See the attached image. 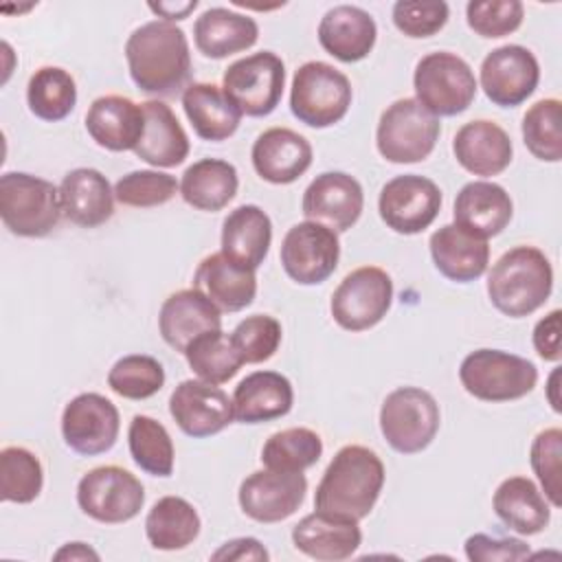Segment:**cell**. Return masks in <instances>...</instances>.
Returning a JSON list of instances; mask_svg holds the SVG:
<instances>
[{"mask_svg": "<svg viewBox=\"0 0 562 562\" xmlns=\"http://www.w3.org/2000/svg\"><path fill=\"white\" fill-rule=\"evenodd\" d=\"M393 24L406 37L419 40L439 33L450 15L443 0H400L393 4Z\"/></svg>", "mask_w": 562, "mask_h": 562, "instance_id": "obj_49", "label": "cell"}, {"mask_svg": "<svg viewBox=\"0 0 562 562\" xmlns=\"http://www.w3.org/2000/svg\"><path fill=\"white\" fill-rule=\"evenodd\" d=\"M184 358L191 367V371L211 384H224L228 382L244 360L239 358L233 340L222 329L204 331L198 336L184 351Z\"/></svg>", "mask_w": 562, "mask_h": 562, "instance_id": "obj_41", "label": "cell"}, {"mask_svg": "<svg viewBox=\"0 0 562 562\" xmlns=\"http://www.w3.org/2000/svg\"><path fill=\"white\" fill-rule=\"evenodd\" d=\"M114 189L99 169L77 167L61 178V215L81 228L105 224L114 213Z\"/></svg>", "mask_w": 562, "mask_h": 562, "instance_id": "obj_25", "label": "cell"}, {"mask_svg": "<svg viewBox=\"0 0 562 562\" xmlns=\"http://www.w3.org/2000/svg\"><path fill=\"white\" fill-rule=\"evenodd\" d=\"M125 59L132 81L145 94L176 97L191 77V53L180 26L151 20L132 31L125 42Z\"/></svg>", "mask_w": 562, "mask_h": 562, "instance_id": "obj_1", "label": "cell"}, {"mask_svg": "<svg viewBox=\"0 0 562 562\" xmlns=\"http://www.w3.org/2000/svg\"><path fill=\"white\" fill-rule=\"evenodd\" d=\"M169 413L178 428L193 439L217 435L235 419L233 400L217 384L204 380H182L169 397Z\"/></svg>", "mask_w": 562, "mask_h": 562, "instance_id": "obj_18", "label": "cell"}, {"mask_svg": "<svg viewBox=\"0 0 562 562\" xmlns=\"http://www.w3.org/2000/svg\"><path fill=\"white\" fill-rule=\"evenodd\" d=\"M522 140L544 162L562 160V101L540 99L522 116Z\"/></svg>", "mask_w": 562, "mask_h": 562, "instance_id": "obj_43", "label": "cell"}, {"mask_svg": "<svg viewBox=\"0 0 562 562\" xmlns=\"http://www.w3.org/2000/svg\"><path fill=\"white\" fill-rule=\"evenodd\" d=\"M211 560H235V562H244V560H270V553L266 551V547L257 540V538H233L228 542H224L215 553H211Z\"/></svg>", "mask_w": 562, "mask_h": 562, "instance_id": "obj_52", "label": "cell"}, {"mask_svg": "<svg viewBox=\"0 0 562 562\" xmlns=\"http://www.w3.org/2000/svg\"><path fill=\"white\" fill-rule=\"evenodd\" d=\"M459 380L481 402H512L533 391L538 369L531 360L509 351L474 349L461 360Z\"/></svg>", "mask_w": 562, "mask_h": 562, "instance_id": "obj_5", "label": "cell"}, {"mask_svg": "<svg viewBox=\"0 0 562 562\" xmlns=\"http://www.w3.org/2000/svg\"><path fill=\"white\" fill-rule=\"evenodd\" d=\"M454 224L468 233L490 239L505 231L514 215L509 193L487 180H472L461 187L454 198Z\"/></svg>", "mask_w": 562, "mask_h": 562, "instance_id": "obj_26", "label": "cell"}, {"mask_svg": "<svg viewBox=\"0 0 562 562\" xmlns=\"http://www.w3.org/2000/svg\"><path fill=\"white\" fill-rule=\"evenodd\" d=\"M551 290V261L536 246H516L503 252L487 274V296L509 318H522L540 310Z\"/></svg>", "mask_w": 562, "mask_h": 562, "instance_id": "obj_3", "label": "cell"}, {"mask_svg": "<svg viewBox=\"0 0 562 562\" xmlns=\"http://www.w3.org/2000/svg\"><path fill=\"white\" fill-rule=\"evenodd\" d=\"M415 99L437 119L465 112L476 97V77L470 64L448 50L424 55L413 75Z\"/></svg>", "mask_w": 562, "mask_h": 562, "instance_id": "obj_7", "label": "cell"}, {"mask_svg": "<svg viewBox=\"0 0 562 562\" xmlns=\"http://www.w3.org/2000/svg\"><path fill=\"white\" fill-rule=\"evenodd\" d=\"M145 112V132L134 154L151 167H178L189 156V136L173 110L162 101L140 103Z\"/></svg>", "mask_w": 562, "mask_h": 562, "instance_id": "obj_33", "label": "cell"}, {"mask_svg": "<svg viewBox=\"0 0 562 562\" xmlns=\"http://www.w3.org/2000/svg\"><path fill=\"white\" fill-rule=\"evenodd\" d=\"M375 37V20L353 4L331 7L318 22V42L323 50L345 64L364 59L373 50Z\"/></svg>", "mask_w": 562, "mask_h": 562, "instance_id": "obj_27", "label": "cell"}, {"mask_svg": "<svg viewBox=\"0 0 562 562\" xmlns=\"http://www.w3.org/2000/svg\"><path fill=\"white\" fill-rule=\"evenodd\" d=\"M281 323L270 314H252L237 323L231 340L246 364L270 360L281 345Z\"/></svg>", "mask_w": 562, "mask_h": 562, "instance_id": "obj_46", "label": "cell"}, {"mask_svg": "<svg viewBox=\"0 0 562 562\" xmlns=\"http://www.w3.org/2000/svg\"><path fill=\"white\" fill-rule=\"evenodd\" d=\"M250 158L261 180L290 184L310 169L312 145L303 134L290 127H270L252 143Z\"/></svg>", "mask_w": 562, "mask_h": 562, "instance_id": "obj_21", "label": "cell"}, {"mask_svg": "<svg viewBox=\"0 0 562 562\" xmlns=\"http://www.w3.org/2000/svg\"><path fill=\"white\" fill-rule=\"evenodd\" d=\"M292 542L312 560L340 562L356 553L362 542V531L353 518L316 509L294 525Z\"/></svg>", "mask_w": 562, "mask_h": 562, "instance_id": "obj_22", "label": "cell"}, {"mask_svg": "<svg viewBox=\"0 0 562 562\" xmlns=\"http://www.w3.org/2000/svg\"><path fill=\"white\" fill-rule=\"evenodd\" d=\"M158 329L171 349L184 353L187 347L204 331L222 329V312L200 290H178L160 305Z\"/></svg>", "mask_w": 562, "mask_h": 562, "instance_id": "obj_20", "label": "cell"}, {"mask_svg": "<svg viewBox=\"0 0 562 562\" xmlns=\"http://www.w3.org/2000/svg\"><path fill=\"white\" fill-rule=\"evenodd\" d=\"M237 187L239 178L235 165L222 158H202L184 169L180 195L189 206L215 213L237 195Z\"/></svg>", "mask_w": 562, "mask_h": 562, "instance_id": "obj_36", "label": "cell"}, {"mask_svg": "<svg viewBox=\"0 0 562 562\" xmlns=\"http://www.w3.org/2000/svg\"><path fill=\"white\" fill-rule=\"evenodd\" d=\"M560 331H562V312L551 310L542 316L533 327V349L542 360L560 362L562 347H560Z\"/></svg>", "mask_w": 562, "mask_h": 562, "instance_id": "obj_51", "label": "cell"}, {"mask_svg": "<svg viewBox=\"0 0 562 562\" xmlns=\"http://www.w3.org/2000/svg\"><path fill=\"white\" fill-rule=\"evenodd\" d=\"M180 191V182L165 171L138 169L130 171L114 184V198L123 206L151 209L167 204Z\"/></svg>", "mask_w": 562, "mask_h": 562, "instance_id": "obj_45", "label": "cell"}, {"mask_svg": "<svg viewBox=\"0 0 562 562\" xmlns=\"http://www.w3.org/2000/svg\"><path fill=\"white\" fill-rule=\"evenodd\" d=\"M26 101L37 119L57 123L75 110L77 83L68 70L59 66H42L29 79Z\"/></svg>", "mask_w": 562, "mask_h": 562, "instance_id": "obj_38", "label": "cell"}, {"mask_svg": "<svg viewBox=\"0 0 562 562\" xmlns=\"http://www.w3.org/2000/svg\"><path fill=\"white\" fill-rule=\"evenodd\" d=\"M441 200V191L430 178L404 173L382 187L378 211L391 231L400 235H417L437 220Z\"/></svg>", "mask_w": 562, "mask_h": 562, "instance_id": "obj_13", "label": "cell"}, {"mask_svg": "<svg viewBox=\"0 0 562 562\" xmlns=\"http://www.w3.org/2000/svg\"><path fill=\"white\" fill-rule=\"evenodd\" d=\"M362 206V187L345 171H325L316 176L301 200V211L310 222H318L336 233L349 231L360 220Z\"/></svg>", "mask_w": 562, "mask_h": 562, "instance_id": "obj_19", "label": "cell"}, {"mask_svg": "<svg viewBox=\"0 0 562 562\" xmlns=\"http://www.w3.org/2000/svg\"><path fill=\"white\" fill-rule=\"evenodd\" d=\"M0 217L18 237H46L61 217L59 189L24 171L0 176Z\"/></svg>", "mask_w": 562, "mask_h": 562, "instance_id": "obj_4", "label": "cell"}, {"mask_svg": "<svg viewBox=\"0 0 562 562\" xmlns=\"http://www.w3.org/2000/svg\"><path fill=\"white\" fill-rule=\"evenodd\" d=\"M294 402L292 384L277 371L248 373L233 393L235 419L241 424H263L290 413Z\"/></svg>", "mask_w": 562, "mask_h": 562, "instance_id": "obj_30", "label": "cell"}, {"mask_svg": "<svg viewBox=\"0 0 562 562\" xmlns=\"http://www.w3.org/2000/svg\"><path fill=\"white\" fill-rule=\"evenodd\" d=\"M465 558L472 562H501L529 558V544L520 538L472 533L465 540Z\"/></svg>", "mask_w": 562, "mask_h": 562, "instance_id": "obj_50", "label": "cell"}, {"mask_svg": "<svg viewBox=\"0 0 562 562\" xmlns=\"http://www.w3.org/2000/svg\"><path fill=\"white\" fill-rule=\"evenodd\" d=\"M55 560H99V553L86 542H66L61 549L55 551Z\"/></svg>", "mask_w": 562, "mask_h": 562, "instance_id": "obj_54", "label": "cell"}, {"mask_svg": "<svg viewBox=\"0 0 562 562\" xmlns=\"http://www.w3.org/2000/svg\"><path fill=\"white\" fill-rule=\"evenodd\" d=\"M393 303V281L378 266L351 270L334 290L329 312L338 327L347 331H364L375 327Z\"/></svg>", "mask_w": 562, "mask_h": 562, "instance_id": "obj_12", "label": "cell"}, {"mask_svg": "<svg viewBox=\"0 0 562 562\" xmlns=\"http://www.w3.org/2000/svg\"><path fill=\"white\" fill-rule=\"evenodd\" d=\"M441 413L437 400L419 386L391 391L380 408V430L386 443L402 454L428 448L439 430Z\"/></svg>", "mask_w": 562, "mask_h": 562, "instance_id": "obj_9", "label": "cell"}, {"mask_svg": "<svg viewBox=\"0 0 562 562\" xmlns=\"http://www.w3.org/2000/svg\"><path fill=\"white\" fill-rule=\"evenodd\" d=\"M119 408L101 393H79L61 413V437L66 446L83 457L108 452L119 439Z\"/></svg>", "mask_w": 562, "mask_h": 562, "instance_id": "obj_15", "label": "cell"}, {"mask_svg": "<svg viewBox=\"0 0 562 562\" xmlns=\"http://www.w3.org/2000/svg\"><path fill=\"white\" fill-rule=\"evenodd\" d=\"M323 454V439L312 428H285L272 432L261 448V463L270 470L303 472Z\"/></svg>", "mask_w": 562, "mask_h": 562, "instance_id": "obj_40", "label": "cell"}, {"mask_svg": "<svg viewBox=\"0 0 562 562\" xmlns=\"http://www.w3.org/2000/svg\"><path fill=\"white\" fill-rule=\"evenodd\" d=\"M351 97L345 72L327 61H305L292 77L290 110L301 123L323 130L345 119Z\"/></svg>", "mask_w": 562, "mask_h": 562, "instance_id": "obj_6", "label": "cell"}, {"mask_svg": "<svg viewBox=\"0 0 562 562\" xmlns=\"http://www.w3.org/2000/svg\"><path fill=\"white\" fill-rule=\"evenodd\" d=\"M457 162L481 178L503 173L514 156L509 134L494 121L476 119L459 127L452 140Z\"/></svg>", "mask_w": 562, "mask_h": 562, "instance_id": "obj_24", "label": "cell"}, {"mask_svg": "<svg viewBox=\"0 0 562 562\" xmlns=\"http://www.w3.org/2000/svg\"><path fill=\"white\" fill-rule=\"evenodd\" d=\"M86 130L103 149L134 151L145 132L143 105L121 94H103L90 103L86 112Z\"/></svg>", "mask_w": 562, "mask_h": 562, "instance_id": "obj_23", "label": "cell"}, {"mask_svg": "<svg viewBox=\"0 0 562 562\" xmlns=\"http://www.w3.org/2000/svg\"><path fill=\"white\" fill-rule=\"evenodd\" d=\"M272 244V222L257 204L233 209L222 224V255L244 270H257Z\"/></svg>", "mask_w": 562, "mask_h": 562, "instance_id": "obj_29", "label": "cell"}, {"mask_svg": "<svg viewBox=\"0 0 562 562\" xmlns=\"http://www.w3.org/2000/svg\"><path fill=\"white\" fill-rule=\"evenodd\" d=\"M540 81L536 55L520 44H505L481 61V88L498 108H516L527 101Z\"/></svg>", "mask_w": 562, "mask_h": 562, "instance_id": "obj_16", "label": "cell"}, {"mask_svg": "<svg viewBox=\"0 0 562 562\" xmlns=\"http://www.w3.org/2000/svg\"><path fill=\"white\" fill-rule=\"evenodd\" d=\"M127 446L134 463L143 472L151 476H171L173 441L158 419L149 415H134L127 428Z\"/></svg>", "mask_w": 562, "mask_h": 562, "instance_id": "obj_39", "label": "cell"}, {"mask_svg": "<svg viewBox=\"0 0 562 562\" xmlns=\"http://www.w3.org/2000/svg\"><path fill=\"white\" fill-rule=\"evenodd\" d=\"M77 505L97 522L121 525L138 516L145 505V490L125 468L99 465L79 479Z\"/></svg>", "mask_w": 562, "mask_h": 562, "instance_id": "obj_11", "label": "cell"}, {"mask_svg": "<svg viewBox=\"0 0 562 562\" xmlns=\"http://www.w3.org/2000/svg\"><path fill=\"white\" fill-rule=\"evenodd\" d=\"M193 288L211 299L220 312H239L255 301L257 277L252 270L228 261L222 252H211L198 263Z\"/></svg>", "mask_w": 562, "mask_h": 562, "instance_id": "obj_31", "label": "cell"}, {"mask_svg": "<svg viewBox=\"0 0 562 562\" xmlns=\"http://www.w3.org/2000/svg\"><path fill=\"white\" fill-rule=\"evenodd\" d=\"M147 7H149V11L160 15L165 22L173 24L176 20L189 18V13L198 7V0H189V2H149Z\"/></svg>", "mask_w": 562, "mask_h": 562, "instance_id": "obj_53", "label": "cell"}, {"mask_svg": "<svg viewBox=\"0 0 562 562\" xmlns=\"http://www.w3.org/2000/svg\"><path fill=\"white\" fill-rule=\"evenodd\" d=\"M307 479L303 472L257 470L239 485V507L257 522H281L290 518L305 501Z\"/></svg>", "mask_w": 562, "mask_h": 562, "instance_id": "obj_17", "label": "cell"}, {"mask_svg": "<svg viewBox=\"0 0 562 562\" xmlns=\"http://www.w3.org/2000/svg\"><path fill=\"white\" fill-rule=\"evenodd\" d=\"M285 88V66L272 50H259L233 61L222 77V90L246 116H268Z\"/></svg>", "mask_w": 562, "mask_h": 562, "instance_id": "obj_10", "label": "cell"}, {"mask_svg": "<svg viewBox=\"0 0 562 562\" xmlns=\"http://www.w3.org/2000/svg\"><path fill=\"white\" fill-rule=\"evenodd\" d=\"M525 7L520 0H472L465 7L468 26L481 37H505L520 29Z\"/></svg>", "mask_w": 562, "mask_h": 562, "instance_id": "obj_48", "label": "cell"}, {"mask_svg": "<svg viewBox=\"0 0 562 562\" xmlns=\"http://www.w3.org/2000/svg\"><path fill=\"white\" fill-rule=\"evenodd\" d=\"M338 233L318 222L294 224L281 241V266L299 285L323 283L338 266Z\"/></svg>", "mask_w": 562, "mask_h": 562, "instance_id": "obj_14", "label": "cell"}, {"mask_svg": "<svg viewBox=\"0 0 562 562\" xmlns=\"http://www.w3.org/2000/svg\"><path fill=\"white\" fill-rule=\"evenodd\" d=\"M430 257L435 268L450 281L470 283L485 274L490 263L487 239L468 233L457 224H443L430 235Z\"/></svg>", "mask_w": 562, "mask_h": 562, "instance_id": "obj_28", "label": "cell"}, {"mask_svg": "<svg viewBox=\"0 0 562 562\" xmlns=\"http://www.w3.org/2000/svg\"><path fill=\"white\" fill-rule=\"evenodd\" d=\"M492 507L498 520L520 536H536L551 520L547 496L527 476L505 479L492 496Z\"/></svg>", "mask_w": 562, "mask_h": 562, "instance_id": "obj_34", "label": "cell"}, {"mask_svg": "<svg viewBox=\"0 0 562 562\" xmlns=\"http://www.w3.org/2000/svg\"><path fill=\"white\" fill-rule=\"evenodd\" d=\"M531 470L538 476L549 505H562V430L544 428L540 430L529 450Z\"/></svg>", "mask_w": 562, "mask_h": 562, "instance_id": "obj_47", "label": "cell"}, {"mask_svg": "<svg viewBox=\"0 0 562 562\" xmlns=\"http://www.w3.org/2000/svg\"><path fill=\"white\" fill-rule=\"evenodd\" d=\"M182 108L202 140L220 143L231 138L241 121V112L215 83H189L182 92Z\"/></svg>", "mask_w": 562, "mask_h": 562, "instance_id": "obj_35", "label": "cell"}, {"mask_svg": "<svg viewBox=\"0 0 562 562\" xmlns=\"http://www.w3.org/2000/svg\"><path fill=\"white\" fill-rule=\"evenodd\" d=\"M44 485V470L40 459L22 448L7 446L0 450V498L4 503H33Z\"/></svg>", "mask_w": 562, "mask_h": 562, "instance_id": "obj_42", "label": "cell"}, {"mask_svg": "<svg viewBox=\"0 0 562 562\" xmlns=\"http://www.w3.org/2000/svg\"><path fill=\"white\" fill-rule=\"evenodd\" d=\"M165 384L162 364L147 353H130L119 358L110 373L108 386L125 400H147Z\"/></svg>", "mask_w": 562, "mask_h": 562, "instance_id": "obj_44", "label": "cell"}, {"mask_svg": "<svg viewBox=\"0 0 562 562\" xmlns=\"http://www.w3.org/2000/svg\"><path fill=\"white\" fill-rule=\"evenodd\" d=\"M384 487V463L367 446H342L325 468L314 494L318 512L362 520Z\"/></svg>", "mask_w": 562, "mask_h": 562, "instance_id": "obj_2", "label": "cell"}, {"mask_svg": "<svg viewBox=\"0 0 562 562\" xmlns=\"http://www.w3.org/2000/svg\"><path fill=\"white\" fill-rule=\"evenodd\" d=\"M200 527L202 522L195 507L182 496L158 498L145 518L147 540L158 551H180L189 547L198 538Z\"/></svg>", "mask_w": 562, "mask_h": 562, "instance_id": "obj_37", "label": "cell"}, {"mask_svg": "<svg viewBox=\"0 0 562 562\" xmlns=\"http://www.w3.org/2000/svg\"><path fill=\"white\" fill-rule=\"evenodd\" d=\"M441 134V123L417 99H397L380 116L375 145L382 158L395 165L426 160Z\"/></svg>", "mask_w": 562, "mask_h": 562, "instance_id": "obj_8", "label": "cell"}, {"mask_svg": "<svg viewBox=\"0 0 562 562\" xmlns=\"http://www.w3.org/2000/svg\"><path fill=\"white\" fill-rule=\"evenodd\" d=\"M259 26L250 15L231 11L226 7H211L193 24V40L198 50L209 59H224L255 46Z\"/></svg>", "mask_w": 562, "mask_h": 562, "instance_id": "obj_32", "label": "cell"}, {"mask_svg": "<svg viewBox=\"0 0 562 562\" xmlns=\"http://www.w3.org/2000/svg\"><path fill=\"white\" fill-rule=\"evenodd\" d=\"M558 380H560V367L553 369V373L549 375V384H547V395H549V404L555 413H562L560 406V397H558Z\"/></svg>", "mask_w": 562, "mask_h": 562, "instance_id": "obj_55", "label": "cell"}]
</instances>
